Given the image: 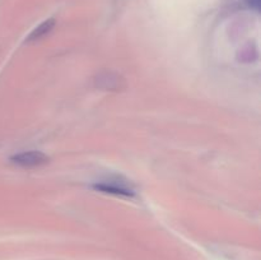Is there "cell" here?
<instances>
[{
  "label": "cell",
  "instance_id": "6da1fadb",
  "mask_svg": "<svg viewBox=\"0 0 261 260\" xmlns=\"http://www.w3.org/2000/svg\"><path fill=\"white\" fill-rule=\"evenodd\" d=\"M93 188L96 190L102 191V193L114 194V195H121L132 198L135 195V190L126 180H121L120 177L109 178V180L99 181V183L94 184Z\"/></svg>",
  "mask_w": 261,
  "mask_h": 260
},
{
  "label": "cell",
  "instance_id": "7a4b0ae2",
  "mask_svg": "<svg viewBox=\"0 0 261 260\" xmlns=\"http://www.w3.org/2000/svg\"><path fill=\"white\" fill-rule=\"evenodd\" d=\"M10 161H12V163L20 166V167L32 168L40 167V166L47 163L48 157L45 153L38 152V150H31V152L18 153V154L10 157Z\"/></svg>",
  "mask_w": 261,
  "mask_h": 260
},
{
  "label": "cell",
  "instance_id": "3957f363",
  "mask_svg": "<svg viewBox=\"0 0 261 260\" xmlns=\"http://www.w3.org/2000/svg\"><path fill=\"white\" fill-rule=\"evenodd\" d=\"M97 81V86L103 89H120L122 87V79L117 74L102 73L99 74Z\"/></svg>",
  "mask_w": 261,
  "mask_h": 260
},
{
  "label": "cell",
  "instance_id": "277c9868",
  "mask_svg": "<svg viewBox=\"0 0 261 260\" xmlns=\"http://www.w3.org/2000/svg\"><path fill=\"white\" fill-rule=\"evenodd\" d=\"M54 25H55V19H53V18H51V19L45 20V22L41 23L38 27H36L35 30L31 32V35L28 36L27 41H36L38 40V38H42L43 36L47 35V33L53 30Z\"/></svg>",
  "mask_w": 261,
  "mask_h": 260
},
{
  "label": "cell",
  "instance_id": "5b68a950",
  "mask_svg": "<svg viewBox=\"0 0 261 260\" xmlns=\"http://www.w3.org/2000/svg\"><path fill=\"white\" fill-rule=\"evenodd\" d=\"M246 3L250 8H254L256 10L260 9V0H246Z\"/></svg>",
  "mask_w": 261,
  "mask_h": 260
}]
</instances>
